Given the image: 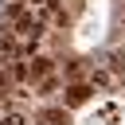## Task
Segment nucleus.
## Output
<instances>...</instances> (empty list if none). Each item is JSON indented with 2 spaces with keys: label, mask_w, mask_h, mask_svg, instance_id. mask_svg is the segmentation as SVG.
Masks as SVG:
<instances>
[{
  "label": "nucleus",
  "mask_w": 125,
  "mask_h": 125,
  "mask_svg": "<svg viewBox=\"0 0 125 125\" xmlns=\"http://www.w3.org/2000/svg\"><path fill=\"white\" fill-rule=\"evenodd\" d=\"M47 74H51V59H35V62L27 66V78H31V82H43Z\"/></svg>",
  "instance_id": "obj_1"
},
{
  "label": "nucleus",
  "mask_w": 125,
  "mask_h": 125,
  "mask_svg": "<svg viewBox=\"0 0 125 125\" xmlns=\"http://www.w3.org/2000/svg\"><path fill=\"white\" fill-rule=\"evenodd\" d=\"M86 98H90V86H82V82H78V86H70V90H66V102H70V105H82V102H86Z\"/></svg>",
  "instance_id": "obj_2"
},
{
  "label": "nucleus",
  "mask_w": 125,
  "mask_h": 125,
  "mask_svg": "<svg viewBox=\"0 0 125 125\" xmlns=\"http://www.w3.org/2000/svg\"><path fill=\"white\" fill-rule=\"evenodd\" d=\"M43 125H66L62 109H43Z\"/></svg>",
  "instance_id": "obj_3"
},
{
  "label": "nucleus",
  "mask_w": 125,
  "mask_h": 125,
  "mask_svg": "<svg viewBox=\"0 0 125 125\" xmlns=\"http://www.w3.org/2000/svg\"><path fill=\"white\" fill-rule=\"evenodd\" d=\"M0 55H16V39L12 35H0Z\"/></svg>",
  "instance_id": "obj_4"
},
{
  "label": "nucleus",
  "mask_w": 125,
  "mask_h": 125,
  "mask_svg": "<svg viewBox=\"0 0 125 125\" xmlns=\"http://www.w3.org/2000/svg\"><path fill=\"white\" fill-rule=\"evenodd\" d=\"M0 125H27V121H23V113H4Z\"/></svg>",
  "instance_id": "obj_5"
},
{
  "label": "nucleus",
  "mask_w": 125,
  "mask_h": 125,
  "mask_svg": "<svg viewBox=\"0 0 125 125\" xmlns=\"http://www.w3.org/2000/svg\"><path fill=\"white\" fill-rule=\"evenodd\" d=\"M12 78L23 82V78H27V66H23V62H12Z\"/></svg>",
  "instance_id": "obj_6"
}]
</instances>
